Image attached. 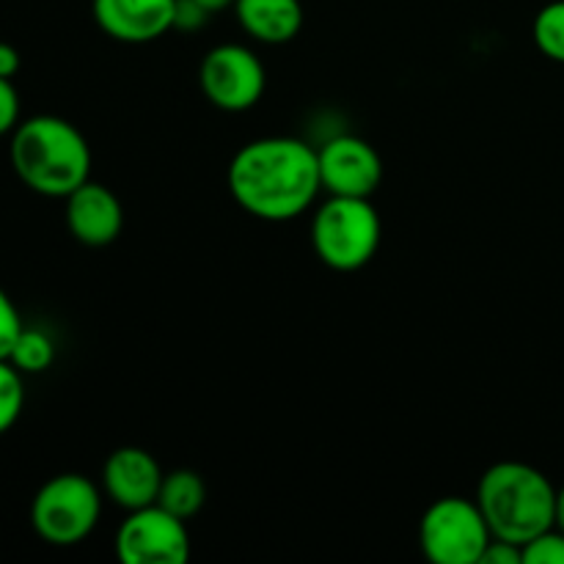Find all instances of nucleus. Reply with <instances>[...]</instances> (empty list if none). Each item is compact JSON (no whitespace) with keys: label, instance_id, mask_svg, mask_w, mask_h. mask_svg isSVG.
Masks as SVG:
<instances>
[{"label":"nucleus","instance_id":"412c9836","mask_svg":"<svg viewBox=\"0 0 564 564\" xmlns=\"http://www.w3.org/2000/svg\"><path fill=\"white\" fill-rule=\"evenodd\" d=\"M209 17L213 14H209L207 9H202L196 0H176V11H174L176 31H185V33L202 31V28L209 22Z\"/></svg>","mask_w":564,"mask_h":564},{"label":"nucleus","instance_id":"f03ea898","mask_svg":"<svg viewBox=\"0 0 564 564\" xmlns=\"http://www.w3.org/2000/svg\"><path fill=\"white\" fill-rule=\"evenodd\" d=\"M11 169L28 191L66 198L88 182L91 147L72 121L61 116H31L11 132Z\"/></svg>","mask_w":564,"mask_h":564},{"label":"nucleus","instance_id":"ddd939ff","mask_svg":"<svg viewBox=\"0 0 564 564\" xmlns=\"http://www.w3.org/2000/svg\"><path fill=\"white\" fill-rule=\"evenodd\" d=\"M237 22L242 31L262 44H286L301 33V0H237Z\"/></svg>","mask_w":564,"mask_h":564},{"label":"nucleus","instance_id":"aec40b11","mask_svg":"<svg viewBox=\"0 0 564 564\" xmlns=\"http://www.w3.org/2000/svg\"><path fill=\"white\" fill-rule=\"evenodd\" d=\"M20 124V94L9 77H0V135H9Z\"/></svg>","mask_w":564,"mask_h":564},{"label":"nucleus","instance_id":"4be33fe9","mask_svg":"<svg viewBox=\"0 0 564 564\" xmlns=\"http://www.w3.org/2000/svg\"><path fill=\"white\" fill-rule=\"evenodd\" d=\"M479 564H523V545L494 538L488 543V549H485Z\"/></svg>","mask_w":564,"mask_h":564},{"label":"nucleus","instance_id":"9d476101","mask_svg":"<svg viewBox=\"0 0 564 564\" xmlns=\"http://www.w3.org/2000/svg\"><path fill=\"white\" fill-rule=\"evenodd\" d=\"M160 485H163V468L147 449L138 446H121L110 452L102 466L105 496L127 512L158 505Z\"/></svg>","mask_w":564,"mask_h":564},{"label":"nucleus","instance_id":"393cba45","mask_svg":"<svg viewBox=\"0 0 564 564\" xmlns=\"http://www.w3.org/2000/svg\"><path fill=\"white\" fill-rule=\"evenodd\" d=\"M556 527L564 532V485L556 490Z\"/></svg>","mask_w":564,"mask_h":564},{"label":"nucleus","instance_id":"9b49d317","mask_svg":"<svg viewBox=\"0 0 564 564\" xmlns=\"http://www.w3.org/2000/svg\"><path fill=\"white\" fill-rule=\"evenodd\" d=\"M94 20L110 39L147 44L174 28L176 0H94Z\"/></svg>","mask_w":564,"mask_h":564},{"label":"nucleus","instance_id":"2eb2a0df","mask_svg":"<svg viewBox=\"0 0 564 564\" xmlns=\"http://www.w3.org/2000/svg\"><path fill=\"white\" fill-rule=\"evenodd\" d=\"M9 361L14 364L22 375L47 372L55 361L53 339H50V334H44L42 328H22L14 347H11Z\"/></svg>","mask_w":564,"mask_h":564},{"label":"nucleus","instance_id":"0eeeda50","mask_svg":"<svg viewBox=\"0 0 564 564\" xmlns=\"http://www.w3.org/2000/svg\"><path fill=\"white\" fill-rule=\"evenodd\" d=\"M198 83L209 102L226 113L251 110L262 99L268 75L259 55L246 44H218L209 50L198 69Z\"/></svg>","mask_w":564,"mask_h":564},{"label":"nucleus","instance_id":"423d86ee","mask_svg":"<svg viewBox=\"0 0 564 564\" xmlns=\"http://www.w3.org/2000/svg\"><path fill=\"white\" fill-rule=\"evenodd\" d=\"M494 540L477 499L446 496L419 521V545L433 564H479Z\"/></svg>","mask_w":564,"mask_h":564},{"label":"nucleus","instance_id":"5701e85b","mask_svg":"<svg viewBox=\"0 0 564 564\" xmlns=\"http://www.w3.org/2000/svg\"><path fill=\"white\" fill-rule=\"evenodd\" d=\"M20 72V53L9 42H0V77H14Z\"/></svg>","mask_w":564,"mask_h":564},{"label":"nucleus","instance_id":"f3484780","mask_svg":"<svg viewBox=\"0 0 564 564\" xmlns=\"http://www.w3.org/2000/svg\"><path fill=\"white\" fill-rule=\"evenodd\" d=\"M25 408L22 372L11 361H0V435L9 433Z\"/></svg>","mask_w":564,"mask_h":564},{"label":"nucleus","instance_id":"6e6552de","mask_svg":"<svg viewBox=\"0 0 564 564\" xmlns=\"http://www.w3.org/2000/svg\"><path fill=\"white\" fill-rule=\"evenodd\" d=\"M121 564H185L191 560V534L185 521L160 505L127 512L116 532Z\"/></svg>","mask_w":564,"mask_h":564},{"label":"nucleus","instance_id":"6ab92c4d","mask_svg":"<svg viewBox=\"0 0 564 564\" xmlns=\"http://www.w3.org/2000/svg\"><path fill=\"white\" fill-rule=\"evenodd\" d=\"M22 328H25V325H22V317L20 312H17L14 301H11V297L6 295L3 286H0V361H9V352Z\"/></svg>","mask_w":564,"mask_h":564},{"label":"nucleus","instance_id":"39448f33","mask_svg":"<svg viewBox=\"0 0 564 564\" xmlns=\"http://www.w3.org/2000/svg\"><path fill=\"white\" fill-rule=\"evenodd\" d=\"M102 490L83 474H58L39 488L31 501V527L55 549H72L97 529Z\"/></svg>","mask_w":564,"mask_h":564},{"label":"nucleus","instance_id":"7ed1b4c3","mask_svg":"<svg viewBox=\"0 0 564 564\" xmlns=\"http://www.w3.org/2000/svg\"><path fill=\"white\" fill-rule=\"evenodd\" d=\"M477 505L494 538L527 545L556 527V488L540 468L505 460L479 477Z\"/></svg>","mask_w":564,"mask_h":564},{"label":"nucleus","instance_id":"4468645a","mask_svg":"<svg viewBox=\"0 0 564 564\" xmlns=\"http://www.w3.org/2000/svg\"><path fill=\"white\" fill-rule=\"evenodd\" d=\"M204 501H207V485L191 468H176V471L163 474V485H160L158 505L165 507L169 512L180 516L182 521H191L202 512Z\"/></svg>","mask_w":564,"mask_h":564},{"label":"nucleus","instance_id":"f257e3e1","mask_svg":"<svg viewBox=\"0 0 564 564\" xmlns=\"http://www.w3.org/2000/svg\"><path fill=\"white\" fill-rule=\"evenodd\" d=\"M226 182L248 215L270 224L301 218L323 191L317 149L290 135L246 143L231 158Z\"/></svg>","mask_w":564,"mask_h":564},{"label":"nucleus","instance_id":"b1692460","mask_svg":"<svg viewBox=\"0 0 564 564\" xmlns=\"http://www.w3.org/2000/svg\"><path fill=\"white\" fill-rule=\"evenodd\" d=\"M196 3L202 6V9H207L209 14H218V11L224 9H235L237 0H196Z\"/></svg>","mask_w":564,"mask_h":564},{"label":"nucleus","instance_id":"dca6fc26","mask_svg":"<svg viewBox=\"0 0 564 564\" xmlns=\"http://www.w3.org/2000/svg\"><path fill=\"white\" fill-rule=\"evenodd\" d=\"M534 44L545 58L564 64V0L543 6L532 25Z\"/></svg>","mask_w":564,"mask_h":564},{"label":"nucleus","instance_id":"1a4fd4ad","mask_svg":"<svg viewBox=\"0 0 564 564\" xmlns=\"http://www.w3.org/2000/svg\"><path fill=\"white\" fill-rule=\"evenodd\" d=\"M319 180L328 196L369 198L383 180V160L358 135H336L317 149Z\"/></svg>","mask_w":564,"mask_h":564},{"label":"nucleus","instance_id":"a211bd4d","mask_svg":"<svg viewBox=\"0 0 564 564\" xmlns=\"http://www.w3.org/2000/svg\"><path fill=\"white\" fill-rule=\"evenodd\" d=\"M523 564H564V532L560 527L545 529L523 545Z\"/></svg>","mask_w":564,"mask_h":564},{"label":"nucleus","instance_id":"20e7f679","mask_svg":"<svg viewBox=\"0 0 564 564\" xmlns=\"http://www.w3.org/2000/svg\"><path fill=\"white\" fill-rule=\"evenodd\" d=\"M378 209L369 198L328 196L312 218V248L325 268L352 273L372 262L380 248Z\"/></svg>","mask_w":564,"mask_h":564},{"label":"nucleus","instance_id":"f8f14e48","mask_svg":"<svg viewBox=\"0 0 564 564\" xmlns=\"http://www.w3.org/2000/svg\"><path fill=\"white\" fill-rule=\"evenodd\" d=\"M66 226L77 242L102 248L121 235L124 209L110 187L88 180L66 196Z\"/></svg>","mask_w":564,"mask_h":564}]
</instances>
